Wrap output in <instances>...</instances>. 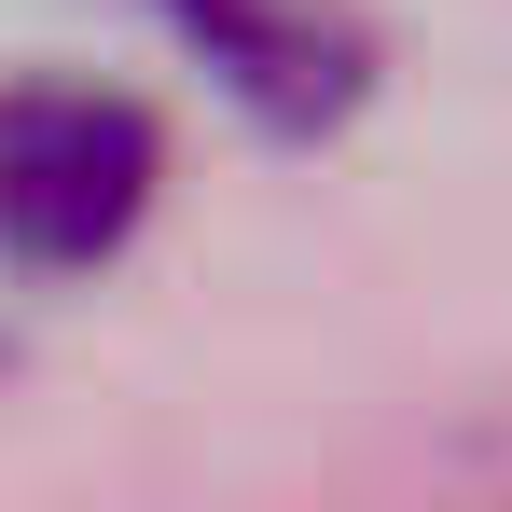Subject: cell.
Returning <instances> with one entry per match:
<instances>
[{"label": "cell", "mask_w": 512, "mask_h": 512, "mask_svg": "<svg viewBox=\"0 0 512 512\" xmlns=\"http://www.w3.org/2000/svg\"><path fill=\"white\" fill-rule=\"evenodd\" d=\"M167 194L153 111L111 84H14L0 97V263L14 277H84L111 263Z\"/></svg>", "instance_id": "1"}, {"label": "cell", "mask_w": 512, "mask_h": 512, "mask_svg": "<svg viewBox=\"0 0 512 512\" xmlns=\"http://www.w3.org/2000/svg\"><path fill=\"white\" fill-rule=\"evenodd\" d=\"M153 14L250 97L263 125H333L360 97V42H346L333 0H153Z\"/></svg>", "instance_id": "2"}]
</instances>
